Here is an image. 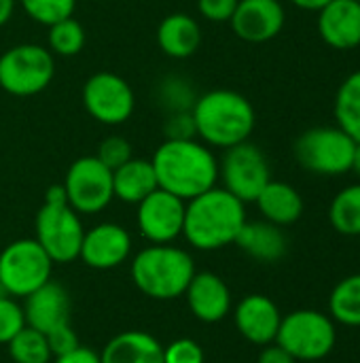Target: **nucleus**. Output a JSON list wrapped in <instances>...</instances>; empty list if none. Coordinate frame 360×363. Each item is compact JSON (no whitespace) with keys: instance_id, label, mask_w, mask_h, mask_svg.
I'll return each mask as SVG.
<instances>
[{"instance_id":"3","label":"nucleus","mask_w":360,"mask_h":363,"mask_svg":"<svg viewBox=\"0 0 360 363\" xmlns=\"http://www.w3.org/2000/svg\"><path fill=\"white\" fill-rule=\"evenodd\" d=\"M197 138L204 145L229 149L246 143L257 125L255 106L233 89H212L199 96L191 108Z\"/></svg>"},{"instance_id":"10","label":"nucleus","mask_w":360,"mask_h":363,"mask_svg":"<svg viewBox=\"0 0 360 363\" xmlns=\"http://www.w3.org/2000/svg\"><path fill=\"white\" fill-rule=\"evenodd\" d=\"M219 179H223V187L229 194L246 204L255 202L263 187L272 181V170L265 153L246 140L225 149V155L219 162Z\"/></svg>"},{"instance_id":"17","label":"nucleus","mask_w":360,"mask_h":363,"mask_svg":"<svg viewBox=\"0 0 360 363\" xmlns=\"http://www.w3.org/2000/svg\"><path fill=\"white\" fill-rule=\"evenodd\" d=\"M70 294L66 287L55 283L53 279L32 291L28 298H23V315H25V325L49 334L62 325L70 323Z\"/></svg>"},{"instance_id":"6","label":"nucleus","mask_w":360,"mask_h":363,"mask_svg":"<svg viewBox=\"0 0 360 363\" xmlns=\"http://www.w3.org/2000/svg\"><path fill=\"white\" fill-rule=\"evenodd\" d=\"M53 262L36 238H19L0 251V291L11 298H28L51 281Z\"/></svg>"},{"instance_id":"2","label":"nucleus","mask_w":360,"mask_h":363,"mask_svg":"<svg viewBox=\"0 0 360 363\" xmlns=\"http://www.w3.org/2000/svg\"><path fill=\"white\" fill-rule=\"evenodd\" d=\"M244 223V202L214 185L187 202L182 236L197 251H219L236 242Z\"/></svg>"},{"instance_id":"5","label":"nucleus","mask_w":360,"mask_h":363,"mask_svg":"<svg viewBox=\"0 0 360 363\" xmlns=\"http://www.w3.org/2000/svg\"><path fill=\"white\" fill-rule=\"evenodd\" d=\"M335 342V321L329 315L312 308L284 315L276 336V345H280L297 362H320L333 353Z\"/></svg>"},{"instance_id":"29","label":"nucleus","mask_w":360,"mask_h":363,"mask_svg":"<svg viewBox=\"0 0 360 363\" xmlns=\"http://www.w3.org/2000/svg\"><path fill=\"white\" fill-rule=\"evenodd\" d=\"M6 347L13 363H51L53 359L47 336L30 325L17 332Z\"/></svg>"},{"instance_id":"33","label":"nucleus","mask_w":360,"mask_h":363,"mask_svg":"<svg viewBox=\"0 0 360 363\" xmlns=\"http://www.w3.org/2000/svg\"><path fill=\"white\" fill-rule=\"evenodd\" d=\"M95 157L110 170H117L132 160V145L123 136H108L100 143Z\"/></svg>"},{"instance_id":"21","label":"nucleus","mask_w":360,"mask_h":363,"mask_svg":"<svg viewBox=\"0 0 360 363\" xmlns=\"http://www.w3.org/2000/svg\"><path fill=\"white\" fill-rule=\"evenodd\" d=\"M102 363H163V345L144 330H127L108 340Z\"/></svg>"},{"instance_id":"7","label":"nucleus","mask_w":360,"mask_h":363,"mask_svg":"<svg viewBox=\"0 0 360 363\" xmlns=\"http://www.w3.org/2000/svg\"><path fill=\"white\" fill-rule=\"evenodd\" d=\"M356 140L339 125L306 130L295 140V160L314 174L339 177L350 172Z\"/></svg>"},{"instance_id":"12","label":"nucleus","mask_w":360,"mask_h":363,"mask_svg":"<svg viewBox=\"0 0 360 363\" xmlns=\"http://www.w3.org/2000/svg\"><path fill=\"white\" fill-rule=\"evenodd\" d=\"M87 113L104 125L125 123L136 106L132 85L115 72H95L83 85Z\"/></svg>"},{"instance_id":"26","label":"nucleus","mask_w":360,"mask_h":363,"mask_svg":"<svg viewBox=\"0 0 360 363\" xmlns=\"http://www.w3.org/2000/svg\"><path fill=\"white\" fill-rule=\"evenodd\" d=\"M337 125L360 143V70L344 79L333 106Z\"/></svg>"},{"instance_id":"1","label":"nucleus","mask_w":360,"mask_h":363,"mask_svg":"<svg viewBox=\"0 0 360 363\" xmlns=\"http://www.w3.org/2000/svg\"><path fill=\"white\" fill-rule=\"evenodd\" d=\"M157 185L180 200L191 198L212 189L219 181V160L197 138L187 140H163L153 160Z\"/></svg>"},{"instance_id":"25","label":"nucleus","mask_w":360,"mask_h":363,"mask_svg":"<svg viewBox=\"0 0 360 363\" xmlns=\"http://www.w3.org/2000/svg\"><path fill=\"white\" fill-rule=\"evenodd\" d=\"M329 317L342 325L360 328V272L342 279L329 298Z\"/></svg>"},{"instance_id":"19","label":"nucleus","mask_w":360,"mask_h":363,"mask_svg":"<svg viewBox=\"0 0 360 363\" xmlns=\"http://www.w3.org/2000/svg\"><path fill=\"white\" fill-rule=\"evenodd\" d=\"M320 38L339 51H348L360 45V2L331 0L318 11Z\"/></svg>"},{"instance_id":"36","label":"nucleus","mask_w":360,"mask_h":363,"mask_svg":"<svg viewBox=\"0 0 360 363\" xmlns=\"http://www.w3.org/2000/svg\"><path fill=\"white\" fill-rule=\"evenodd\" d=\"M45 336H47V342H49V349H51L53 359L59 357V355H66V353L74 351V349L81 345V342H79V336H76V332L72 330L70 323H68V325H62V328H57V330L45 334Z\"/></svg>"},{"instance_id":"30","label":"nucleus","mask_w":360,"mask_h":363,"mask_svg":"<svg viewBox=\"0 0 360 363\" xmlns=\"http://www.w3.org/2000/svg\"><path fill=\"white\" fill-rule=\"evenodd\" d=\"M85 40H87L85 28L74 17L49 26V51L53 55H64V57L76 55L83 51Z\"/></svg>"},{"instance_id":"23","label":"nucleus","mask_w":360,"mask_h":363,"mask_svg":"<svg viewBox=\"0 0 360 363\" xmlns=\"http://www.w3.org/2000/svg\"><path fill=\"white\" fill-rule=\"evenodd\" d=\"M255 204L259 206L261 215L265 221L274 223V225H280V228H286V225H293L301 219L303 215V198L301 194L284 183V181H269L263 191L257 196Z\"/></svg>"},{"instance_id":"34","label":"nucleus","mask_w":360,"mask_h":363,"mask_svg":"<svg viewBox=\"0 0 360 363\" xmlns=\"http://www.w3.org/2000/svg\"><path fill=\"white\" fill-rule=\"evenodd\" d=\"M163 363H206V353L193 338H178L163 347Z\"/></svg>"},{"instance_id":"38","label":"nucleus","mask_w":360,"mask_h":363,"mask_svg":"<svg viewBox=\"0 0 360 363\" xmlns=\"http://www.w3.org/2000/svg\"><path fill=\"white\" fill-rule=\"evenodd\" d=\"M53 363H102V359H100V353H95L93 349L79 345L74 351H70V353H66V355L55 357Z\"/></svg>"},{"instance_id":"9","label":"nucleus","mask_w":360,"mask_h":363,"mask_svg":"<svg viewBox=\"0 0 360 363\" xmlns=\"http://www.w3.org/2000/svg\"><path fill=\"white\" fill-rule=\"evenodd\" d=\"M36 242L45 249L53 264H70L79 259L85 228L79 213L70 204L45 202L34 219Z\"/></svg>"},{"instance_id":"31","label":"nucleus","mask_w":360,"mask_h":363,"mask_svg":"<svg viewBox=\"0 0 360 363\" xmlns=\"http://www.w3.org/2000/svg\"><path fill=\"white\" fill-rule=\"evenodd\" d=\"M30 19L42 26H53L62 19L72 17L76 0H19Z\"/></svg>"},{"instance_id":"11","label":"nucleus","mask_w":360,"mask_h":363,"mask_svg":"<svg viewBox=\"0 0 360 363\" xmlns=\"http://www.w3.org/2000/svg\"><path fill=\"white\" fill-rule=\"evenodd\" d=\"M62 185L66 189L68 204L79 215H98L115 198L112 170L95 155H85L72 162Z\"/></svg>"},{"instance_id":"37","label":"nucleus","mask_w":360,"mask_h":363,"mask_svg":"<svg viewBox=\"0 0 360 363\" xmlns=\"http://www.w3.org/2000/svg\"><path fill=\"white\" fill-rule=\"evenodd\" d=\"M240 0H197V11L204 19L223 23L229 21Z\"/></svg>"},{"instance_id":"20","label":"nucleus","mask_w":360,"mask_h":363,"mask_svg":"<svg viewBox=\"0 0 360 363\" xmlns=\"http://www.w3.org/2000/svg\"><path fill=\"white\" fill-rule=\"evenodd\" d=\"M248 257L261 262V264H276L280 262L289 251V240L280 225H274L269 221H248L242 225L236 242Z\"/></svg>"},{"instance_id":"14","label":"nucleus","mask_w":360,"mask_h":363,"mask_svg":"<svg viewBox=\"0 0 360 363\" xmlns=\"http://www.w3.org/2000/svg\"><path fill=\"white\" fill-rule=\"evenodd\" d=\"M132 255L129 232L112 221H104L85 230L79 259L93 270H112L127 262Z\"/></svg>"},{"instance_id":"8","label":"nucleus","mask_w":360,"mask_h":363,"mask_svg":"<svg viewBox=\"0 0 360 363\" xmlns=\"http://www.w3.org/2000/svg\"><path fill=\"white\" fill-rule=\"evenodd\" d=\"M55 77V60L47 47L23 43L0 55V87L19 98L45 91Z\"/></svg>"},{"instance_id":"40","label":"nucleus","mask_w":360,"mask_h":363,"mask_svg":"<svg viewBox=\"0 0 360 363\" xmlns=\"http://www.w3.org/2000/svg\"><path fill=\"white\" fill-rule=\"evenodd\" d=\"M45 202L49 204H68V196H66V189L64 185H51L45 194Z\"/></svg>"},{"instance_id":"44","label":"nucleus","mask_w":360,"mask_h":363,"mask_svg":"<svg viewBox=\"0 0 360 363\" xmlns=\"http://www.w3.org/2000/svg\"><path fill=\"white\" fill-rule=\"evenodd\" d=\"M354 2H360V0H354Z\"/></svg>"},{"instance_id":"18","label":"nucleus","mask_w":360,"mask_h":363,"mask_svg":"<svg viewBox=\"0 0 360 363\" xmlns=\"http://www.w3.org/2000/svg\"><path fill=\"white\" fill-rule=\"evenodd\" d=\"M185 300L191 315L202 323H219L231 313V291L214 272H195Z\"/></svg>"},{"instance_id":"16","label":"nucleus","mask_w":360,"mask_h":363,"mask_svg":"<svg viewBox=\"0 0 360 363\" xmlns=\"http://www.w3.org/2000/svg\"><path fill=\"white\" fill-rule=\"evenodd\" d=\"M280 308L276 302L263 294H250L238 302L233 308V323L244 340L257 347L276 342L280 330Z\"/></svg>"},{"instance_id":"24","label":"nucleus","mask_w":360,"mask_h":363,"mask_svg":"<svg viewBox=\"0 0 360 363\" xmlns=\"http://www.w3.org/2000/svg\"><path fill=\"white\" fill-rule=\"evenodd\" d=\"M157 177L151 160H129L112 170V194L125 204H138L157 189Z\"/></svg>"},{"instance_id":"27","label":"nucleus","mask_w":360,"mask_h":363,"mask_svg":"<svg viewBox=\"0 0 360 363\" xmlns=\"http://www.w3.org/2000/svg\"><path fill=\"white\" fill-rule=\"evenodd\" d=\"M333 230L344 236H360V183L344 187L329 206Z\"/></svg>"},{"instance_id":"43","label":"nucleus","mask_w":360,"mask_h":363,"mask_svg":"<svg viewBox=\"0 0 360 363\" xmlns=\"http://www.w3.org/2000/svg\"><path fill=\"white\" fill-rule=\"evenodd\" d=\"M356 177L360 179V143H356L354 147V155H352V168H350Z\"/></svg>"},{"instance_id":"28","label":"nucleus","mask_w":360,"mask_h":363,"mask_svg":"<svg viewBox=\"0 0 360 363\" xmlns=\"http://www.w3.org/2000/svg\"><path fill=\"white\" fill-rule=\"evenodd\" d=\"M155 98H157L159 108L166 111V115L191 111L197 100L193 85L185 77H178V74L163 77L155 87Z\"/></svg>"},{"instance_id":"45","label":"nucleus","mask_w":360,"mask_h":363,"mask_svg":"<svg viewBox=\"0 0 360 363\" xmlns=\"http://www.w3.org/2000/svg\"><path fill=\"white\" fill-rule=\"evenodd\" d=\"M0 294H2V291H0Z\"/></svg>"},{"instance_id":"41","label":"nucleus","mask_w":360,"mask_h":363,"mask_svg":"<svg viewBox=\"0 0 360 363\" xmlns=\"http://www.w3.org/2000/svg\"><path fill=\"white\" fill-rule=\"evenodd\" d=\"M295 6L303 9V11H320L323 6H327L331 0H291Z\"/></svg>"},{"instance_id":"42","label":"nucleus","mask_w":360,"mask_h":363,"mask_svg":"<svg viewBox=\"0 0 360 363\" xmlns=\"http://www.w3.org/2000/svg\"><path fill=\"white\" fill-rule=\"evenodd\" d=\"M15 11V0H0V26H4Z\"/></svg>"},{"instance_id":"22","label":"nucleus","mask_w":360,"mask_h":363,"mask_svg":"<svg viewBox=\"0 0 360 363\" xmlns=\"http://www.w3.org/2000/svg\"><path fill=\"white\" fill-rule=\"evenodd\" d=\"M157 45L168 57H191L202 45V28L191 15L172 13L163 17L157 28Z\"/></svg>"},{"instance_id":"13","label":"nucleus","mask_w":360,"mask_h":363,"mask_svg":"<svg viewBox=\"0 0 360 363\" xmlns=\"http://www.w3.org/2000/svg\"><path fill=\"white\" fill-rule=\"evenodd\" d=\"M136 206L138 230L142 238H146L151 245H170L178 236H182L187 202L178 196L157 187Z\"/></svg>"},{"instance_id":"35","label":"nucleus","mask_w":360,"mask_h":363,"mask_svg":"<svg viewBox=\"0 0 360 363\" xmlns=\"http://www.w3.org/2000/svg\"><path fill=\"white\" fill-rule=\"evenodd\" d=\"M163 136L168 140H187V138H197L195 121L191 111H180V113H170L166 115L163 121Z\"/></svg>"},{"instance_id":"4","label":"nucleus","mask_w":360,"mask_h":363,"mask_svg":"<svg viewBox=\"0 0 360 363\" xmlns=\"http://www.w3.org/2000/svg\"><path fill=\"white\" fill-rule=\"evenodd\" d=\"M195 274L193 257L170 245H151L138 255H134L129 266V277L140 294L146 298L168 302L185 296L191 279Z\"/></svg>"},{"instance_id":"39","label":"nucleus","mask_w":360,"mask_h":363,"mask_svg":"<svg viewBox=\"0 0 360 363\" xmlns=\"http://www.w3.org/2000/svg\"><path fill=\"white\" fill-rule=\"evenodd\" d=\"M257 363H297V359L286 353L280 345L272 342V345H265L257 357Z\"/></svg>"},{"instance_id":"15","label":"nucleus","mask_w":360,"mask_h":363,"mask_svg":"<svg viewBox=\"0 0 360 363\" xmlns=\"http://www.w3.org/2000/svg\"><path fill=\"white\" fill-rule=\"evenodd\" d=\"M284 6L280 0H240L229 23L233 34L246 43H267L284 28Z\"/></svg>"},{"instance_id":"32","label":"nucleus","mask_w":360,"mask_h":363,"mask_svg":"<svg viewBox=\"0 0 360 363\" xmlns=\"http://www.w3.org/2000/svg\"><path fill=\"white\" fill-rule=\"evenodd\" d=\"M23 328H25L23 306L15 298L0 294V345H8L11 338Z\"/></svg>"}]
</instances>
